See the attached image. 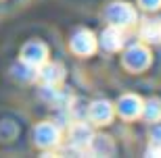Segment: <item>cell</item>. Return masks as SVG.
Here are the masks:
<instances>
[{
    "instance_id": "6da1fadb",
    "label": "cell",
    "mask_w": 161,
    "mask_h": 158,
    "mask_svg": "<svg viewBox=\"0 0 161 158\" xmlns=\"http://www.w3.org/2000/svg\"><path fill=\"white\" fill-rule=\"evenodd\" d=\"M109 17L113 25H130L136 21V13L130 8V4H113L109 8Z\"/></svg>"
},
{
    "instance_id": "7a4b0ae2",
    "label": "cell",
    "mask_w": 161,
    "mask_h": 158,
    "mask_svg": "<svg viewBox=\"0 0 161 158\" xmlns=\"http://www.w3.org/2000/svg\"><path fill=\"white\" fill-rule=\"evenodd\" d=\"M71 48L75 50V52H80V54H90L92 50H94V35L90 33V31L82 29L75 38H73Z\"/></svg>"
},
{
    "instance_id": "3957f363",
    "label": "cell",
    "mask_w": 161,
    "mask_h": 158,
    "mask_svg": "<svg viewBox=\"0 0 161 158\" xmlns=\"http://www.w3.org/2000/svg\"><path fill=\"white\" fill-rule=\"evenodd\" d=\"M149 50L142 46H134L128 52V59H125V64L128 67H134V69H144L149 64Z\"/></svg>"
},
{
    "instance_id": "277c9868",
    "label": "cell",
    "mask_w": 161,
    "mask_h": 158,
    "mask_svg": "<svg viewBox=\"0 0 161 158\" xmlns=\"http://www.w3.org/2000/svg\"><path fill=\"white\" fill-rule=\"evenodd\" d=\"M46 59V48L38 44V42H31L23 48V60L30 64H38V63H44Z\"/></svg>"
},
{
    "instance_id": "5b68a950",
    "label": "cell",
    "mask_w": 161,
    "mask_h": 158,
    "mask_svg": "<svg viewBox=\"0 0 161 158\" xmlns=\"http://www.w3.org/2000/svg\"><path fill=\"white\" fill-rule=\"evenodd\" d=\"M36 137H42V140H38V144H42V146H54L59 140V131L53 125L42 123L36 127Z\"/></svg>"
},
{
    "instance_id": "8992f818",
    "label": "cell",
    "mask_w": 161,
    "mask_h": 158,
    "mask_svg": "<svg viewBox=\"0 0 161 158\" xmlns=\"http://www.w3.org/2000/svg\"><path fill=\"white\" fill-rule=\"evenodd\" d=\"M119 112L124 117H136L142 112V102L136 96H125L119 100Z\"/></svg>"
},
{
    "instance_id": "52a82bcc",
    "label": "cell",
    "mask_w": 161,
    "mask_h": 158,
    "mask_svg": "<svg viewBox=\"0 0 161 158\" xmlns=\"http://www.w3.org/2000/svg\"><path fill=\"white\" fill-rule=\"evenodd\" d=\"M90 117L94 119L98 125H105L111 119V104L107 102H96V104L90 106Z\"/></svg>"
},
{
    "instance_id": "ba28073f",
    "label": "cell",
    "mask_w": 161,
    "mask_h": 158,
    "mask_svg": "<svg viewBox=\"0 0 161 158\" xmlns=\"http://www.w3.org/2000/svg\"><path fill=\"white\" fill-rule=\"evenodd\" d=\"M142 35L149 42H161V21H147L142 25Z\"/></svg>"
},
{
    "instance_id": "9c48e42d",
    "label": "cell",
    "mask_w": 161,
    "mask_h": 158,
    "mask_svg": "<svg viewBox=\"0 0 161 158\" xmlns=\"http://www.w3.org/2000/svg\"><path fill=\"white\" fill-rule=\"evenodd\" d=\"M142 115L149 121H159L161 119V100L153 98L147 102V106H142Z\"/></svg>"
},
{
    "instance_id": "30bf717a",
    "label": "cell",
    "mask_w": 161,
    "mask_h": 158,
    "mask_svg": "<svg viewBox=\"0 0 161 158\" xmlns=\"http://www.w3.org/2000/svg\"><path fill=\"white\" fill-rule=\"evenodd\" d=\"M42 77H44L48 83H57L61 77H63V69H61L59 64H48V67H44V71H42Z\"/></svg>"
},
{
    "instance_id": "8fae6325",
    "label": "cell",
    "mask_w": 161,
    "mask_h": 158,
    "mask_svg": "<svg viewBox=\"0 0 161 158\" xmlns=\"http://www.w3.org/2000/svg\"><path fill=\"white\" fill-rule=\"evenodd\" d=\"M140 4H142V8H147V11H155V8L161 6V0H140Z\"/></svg>"
}]
</instances>
